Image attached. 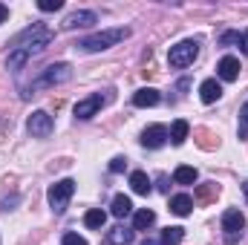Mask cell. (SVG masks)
I'll return each instance as SVG.
<instances>
[{
  "mask_svg": "<svg viewBox=\"0 0 248 245\" xmlns=\"http://www.w3.org/2000/svg\"><path fill=\"white\" fill-rule=\"evenodd\" d=\"M49 44H52V32H49L44 23L29 26L26 32H20V35L15 38V46H12V52H9V58H6V66H9L12 72H20L35 55H41Z\"/></svg>",
  "mask_w": 248,
  "mask_h": 245,
  "instance_id": "cell-1",
  "label": "cell"
},
{
  "mask_svg": "<svg viewBox=\"0 0 248 245\" xmlns=\"http://www.w3.org/2000/svg\"><path fill=\"white\" fill-rule=\"evenodd\" d=\"M127 38H130V29H127V26H119V29H104V32H95V35H87V38H81L75 46H78L81 52H104V49L122 44Z\"/></svg>",
  "mask_w": 248,
  "mask_h": 245,
  "instance_id": "cell-2",
  "label": "cell"
},
{
  "mask_svg": "<svg viewBox=\"0 0 248 245\" xmlns=\"http://www.w3.org/2000/svg\"><path fill=\"white\" fill-rule=\"evenodd\" d=\"M72 78V66L69 63H49L41 75H38V81H32L29 87H26V92H23V98H29V95H35V90H46V87H58V84H66Z\"/></svg>",
  "mask_w": 248,
  "mask_h": 245,
  "instance_id": "cell-3",
  "label": "cell"
},
{
  "mask_svg": "<svg viewBox=\"0 0 248 245\" xmlns=\"http://www.w3.org/2000/svg\"><path fill=\"white\" fill-rule=\"evenodd\" d=\"M196 55H199V41L187 38V41H179L176 46H170L168 61H170V66L182 69V66H190V63L196 61Z\"/></svg>",
  "mask_w": 248,
  "mask_h": 245,
  "instance_id": "cell-4",
  "label": "cell"
},
{
  "mask_svg": "<svg viewBox=\"0 0 248 245\" xmlns=\"http://www.w3.org/2000/svg\"><path fill=\"white\" fill-rule=\"evenodd\" d=\"M72 193H75V182H72V179H61V182H55L52 187H49V193H46L49 208H52L55 214H63L66 205H69V199H72Z\"/></svg>",
  "mask_w": 248,
  "mask_h": 245,
  "instance_id": "cell-5",
  "label": "cell"
},
{
  "mask_svg": "<svg viewBox=\"0 0 248 245\" xmlns=\"http://www.w3.org/2000/svg\"><path fill=\"white\" fill-rule=\"evenodd\" d=\"M110 101H113V90H107V95L95 92V95H90V98H84V101H78V104H75V119L87 122V119L98 116V110H101L104 104H110Z\"/></svg>",
  "mask_w": 248,
  "mask_h": 245,
  "instance_id": "cell-6",
  "label": "cell"
},
{
  "mask_svg": "<svg viewBox=\"0 0 248 245\" xmlns=\"http://www.w3.org/2000/svg\"><path fill=\"white\" fill-rule=\"evenodd\" d=\"M243 228H246V216L237 211V208H231V211H225L222 214V231H225V245H234L237 243V237L243 234Z\"/></svg>",
  "mask_w": 248,
  "mask_h": 245,
  "instance_id": "cell-7",
  "label": "cell"
},
{
  "mask_svg": "<svg viewBox=\"0 0 248 245\" xmlns=\"http://www.w3.org/2000/svg\"><path fill=\"white\" fill-rule=\"evenodd\" d=\"M26 130H29L35 138H49V136H52V130H55L52 116H49V113H44V110H35V113L29 116V122H26Z\"/></svg>",
  "mask_w": 248,
  "mask_h": 245,
  "instance_id": "cell-8",
  "label": "cell"
},
{
  "mask_svg": "<svg viewBox=\"0 0 248 245\" xmlns=\"http://www.w3.org/2000/svg\"><path fill=\"white\" fill-rule=\"evenodd\" d=\"M168 138H170V133H168V127H165V124H150V127L141 133V144H144V147H150V150H159Z\"/></svg>",
  "mask_w": 248,
  "mask_h": 245,
  "instance_id": "cell-9",
  "label": "cell"
},
{
  "mask_svg": "<svg viewBox=\"0 0 248 245\" xmlns=\"http://www.w3.org/2000/svg\"><path fill=\"white\" fill-rule=\"evenodd\" d=\"M93 23H98V15L95 12H72V15H66L63 17V29H81V26H93Z\"/></svg>",
  "mask_w": 248,
  "mask_h": 245,
  "instance_id": "cell-10",
  "label": "cell"
},
{
  "mask_svg": "<svg viewBox=\"0 0 248 245\" xmlns=\"http://www.w3.org/2000/svg\"><path fill=\"white\" fill-rule=\"evenodd\" d=\"M240 69H243V66H240V61H237L234 55H225L222 61L217 63V75H219L222 81H237V78H240Z\"/></svg>",
  "mask_w": 248,
  "mask_h": 245,
  "instance_id": "cell-11",
  "label": "cell"
},
{
  "mask_svg": "<svg viewBox=\"0 0 248 245\" xmlns=\"http://www.w3.org/2000/svg\"><path fill=\"white\" fill-rule=\"evenodd\" d=\"M219 95H222V87H219V81H217V78L202 81V87H199V98H202L205 104H214Z\"/></svg>",
  "mask_w": 248,
  "mask_h": 245,
  "instance_id": "cell-12",
  "label": "cell"
},
{
  "mask_svg": "<svg viewBox=\"0 0 248 245\" xmlns=\"http://www.w3.org/2000/svg\"><path fill=\"white\" fill-rule=\"evenodd\" d=\"M193 138H196V144H199L202 150H217V147H219V136H217V133H211L208 127L193 130Z\"/></svg>",
  "mask_w": 248,
  "mask_h": 245,
  "instance_id": "cell-13",
  "label": "cell"
},
{
  "mask_svg": "<svg viewBox=\"0 0 248 245\" xmlns=\"http://www.w3.org/2000/svg\"><path fill=\"white\" fill-rule=\"evenodd\" d=\"M130 187H133V193L147 196V193L153 190V182L147 179V173H144V170H133V173H130Z\"/></svg>",
  "mask_w": 248,
  "mask_h": 245,
  "instance_id": "cell-14",
  "label": "cell"
},
{
  "mask_svg": "<svg viewBox=\"0 0 248 245\" xmlns=\"http://www.w3.org/2000/svg\"><path fill=\"white\" fill-rule=\"evenodd\" d=\"M217 196H219V184H217V182L196 184V190H193V199H196V202H202V205H208V202H214Z\"/></svg>",
  "mask_w": 248,
  "mask_h": 245,
  "instance_id": "cell-15",
  "label": "cell"
},
{
  "mask_svg": "<svg viewBox=\"0 0 248 245\" xmlns=\"http://www.w3.org/2000/svg\"><path fill=\"white\" fill-rule=\"evenodd\" d=\"M133 104H136V107H156V104H159V90H153V87L139 90V92L133 95Z\"/></svg>",
  "mask_w": 248,
  "mask_h": 245,
  "instance_id": "cell-16",
  "label": "cell"
},
{
  "mask_svg": "<svg viewBox=\"0 0 248 245\" xmlns=\"http://www.w3.org/2000/svg\"><path fill=\"white\" fill-rule=\"evenodd\" d=\"M133 240H136V231H127V228H113V231L107 234L104 245H130Z\"/></svg>",
  "mask_w": 248,
  "mask_h": 245,
  "instance_id": "cell-17",
  "label": "cell"
},
{
  "mask_svg": "<svg viewBox=\"0 0 248 245\" xmlns=\"http://www.w3.org/2000/svg\"><path fill=\"white\" fill-rule=\"evenodd\" d=\"M153 222H156V214H153L150 208H141V211H136V216H133V231H147Z\"/></svg>",
  "mask_w": 248,
  "mask_h": 245,
  "instance_id": "cell-18",
  "label": "cell"
},
{
  "mask_svg": "<svg viewBox=\"0 0 248 245\" xmlns=\"http://www.w3.org/2000/svg\"><path fill=\"white\" fill-rule=\"evenodd\" d=\"M170 211H173L176 216H187V214L193 211V199H190L187 193H179V196H173V199H170Z\"/></svg>",
  "mask_w": 248,
  "mask_h": 245,
  "instance_id": "cell-19",
  "label": "cell"
},
{
  "mask_svg": "<svg viewBox=\"0 0 248 245\" xmlns=\"http://www.w3.org/2000/svg\"><path fill=\"white\" fill-rule=\"evenodd\" d=\"M187 133H190V124H187L185 119H176V122H173V127H170V141H173L176 147H179V144H185Z\"/></svg>",
  "mask_w": 248,
  "mask_h": 245,
  "instance_id": "cell-20",
  "label": "cell"
},
{
  "mask_svg": "<svg viewBox=\"0 0 248 245\" xmlns=\"http://www.w3.org/2000/svg\"><path fill=\"white\" fill-rule=\"evenodd\" d=\"M196 179H199V173H196V168H190V165L176 168V173H173V182L176 184H193Z\"/></svg>",
  "mask_w": 248,
  "mask_h": 245,
  "instance_id": "cell-21",
  "label": "cell"
},
{
  "mask_svg": "<svg viewBox=\"0 0 248 245\" xmlns=\"http://www.w3.org/2000/svg\"><path fill=\"white\" fill-rule=\"evenodd\" d=\"M110 211H113V216H116V219H124V216L133 211V202H130L124 193H119V196L113 199V208H110Z\"/></svg>",
  "mask_w": 248,
  "mask_h": 245,
  "instance_id": "cell-22",
  "label": "cell"
},
{
  "mask_svg": "<svg viewBox=\"0 0 248 245\" xmlns=\"http://www.w3.org/2000/svg\"><path fill=\"white\" fill-rule=\"evenodd\" d=\"M104 222H107V214H104L101 208H93V211H87V216H84V225H87V228H104Z\"/></svg>",
  "mask_w": 248,
  "mask_h": 245,
  "instance_id": "cell-23",
  "label": "cell"
},
{
  "mask_svg": "<svg viewBox=\"0 0 248 245\" xmlns=\"http://www.w3.org/2000/svg\"><path fill=\"white\" fill-rule=\"evenodd\" d=\"M182 240H185V228H179V225L162 231V245H179Z\"/></svg>",
  "mask_w": 248,
  "mask_h": 245,
  "instance_id": "cell-24",
  "label": "cell"
},
{
  "mask_svg": "<svg viewBox=\"0 0 248 245\" xmlns=\"http://www.w3.org/2000/svg\"><path fill=\"white\" fill-rule=\"evenodd\" d=\"M240 138H248V101L240 110Z\"/></svg>",
  "mask_w": 248,
  "mask_h": 245,
  "instance_id": "cell-25",
  "label": "cell"
},
{
  "mask_svg": "<svg viewBox=\"0 0 248 245\" xmlns=\"http://www.w3.org/2000/svg\"><path fill=\"white\" fill-rule=\"evenodd\" d=\"M240 41H243L240 32H222V35H219V44H222V46H231V44H240Z\"/></svg>",
  "mask_w": 248,
  "mask_h": 245,
  "instance_id": "cell-26",
  "label": "cell"
},
{
  "mask_svg": "<svg viewBox=\"0 0 248 245\" xmlns=\"http://www.w3.org/2000/svg\"><path fill=\"white\" fill-rule=\"evenodd\" d=\"M61 6H63L61 0H41V3H38V9H41V12H58Z\"/></svg>",
  "mask_w": 248,
  "mask_h": 245,
  "instance_id": "cell-27",
  "label": "cell"
},
{
  "mask_svg": "<svg viewBox=\"0 0 248 245\" xmlns=\"http://www.w3.org/2000/svg\"><path fill=\"white\" fill-rule=\"evenodd\" d=\"M124 168H127V159H124V156H116V159L110 162V173H124Z\"/></svg>",
  "mask_w": 248,
  "mask_h": 245,
  "instance_id": "cell-28",
  "label": "cell"
},
{
  "mask_svg": "<svg viewBox=\"0 0 248 245\" xmlns=\"http://www.w3.org/2000/svg\"><path fill=\"white\" fill-rule=\"evenodd\" d=\"M63 245H87V240L78 234H63Z\"/></svg>",
  "mask_w": 248,
  "mask_h": 245,
  "instance_id": "cell-29",
  "label": "cell"
},
{
  "mask_svg": "<svg viewBox=\"0 0 248 245\" xmlns=\"http://www.w3.org/2000/svg\"><path fill=\"white\" fill-rule=\"evenodd\" d=\"M156 182H159V190H170V179H168V176H165V173H162V176H159V179H156Z\"/></svg>",
  "mask_w": 248,
  "mask_h": 245,
  "instance_id": "cell-30",
  "label": "cell"
},
{
  "mask_svg": "<svg viewBox=\"0 0 248 245\" xmlns=\"http://www.w3.org/2000/svg\"><path fill=\"white\" fill-rule=\"evenodd\" d=\"M6 17H9V6L0 3V23H6Z\"/></svg>",
  "mask_w": 248,
  "mask_h": 245,
  "instance_id": "cell-31",
  "label": "cell"
},
{
  "mask_svg": "<svg viewBox=\"0 0 248 245\" xmlns=\"http://www.w3.org/2000/svg\"><path fill=\"white\" fill-rule=\"evenodd\" d=\"M240 46H243V52L248 55V29L243 32V41H240Z\"/></svg>",
  "mask_w": 248,
  "mask_h": 245,
  "instance_id": "cell-32",
  "label": "cell"
},
{
  "mask_svg": "<svg viewBox=\"0 0 248 245\" xmlns=\"http://www.w3.org/2000/svg\"><path fill=\"white\" fill-rule=\"evenodd\" d=\"M243 190H246V196H248V182H246V184H243Z\"/></svg>",
  "mask_w": 248,
  "mask_h": 245,
  "instance_id": "cell-33",
  "label": "cell"
},
{
  "mask_svg": "<svg viewBox=\"0 0 248 245\" xmlns=\"http://www.w3.org/2000/svg\"><path fill=\"white\" fill-rule=\"evenodd\" d=\"M144 245H159V243H144Z\"/></svg>",
  "mask_w": 248,
  "mask_h": 245,
  "instance_id": "cell-34",
  "label": "cell"
}]
</instances>
